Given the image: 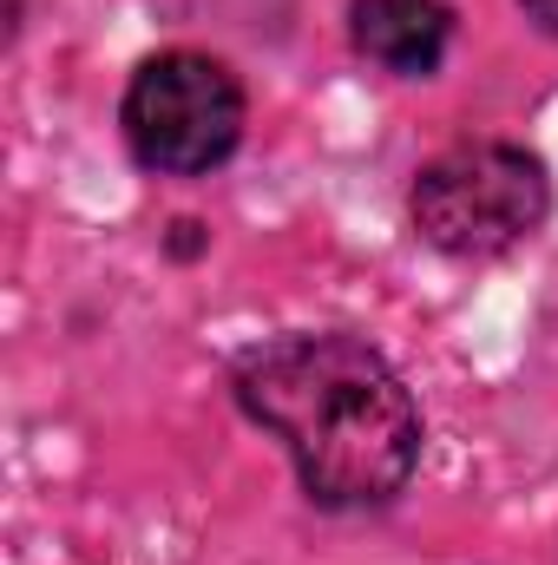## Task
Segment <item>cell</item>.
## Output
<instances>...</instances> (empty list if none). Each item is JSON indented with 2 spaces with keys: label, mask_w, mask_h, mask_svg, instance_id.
<instances>
[{
  "label": "cell",
  "mask_w": 558,
  "mask_h": 565,
  "mask_svg": "<svg viewBox=\"0 0 558 565\" xmlns=\"http://www.w3.org/2000/svg\"><path fill=\"white\" fill-rule=\"evenodd\" d=\"M237 402L289 447L315 507H388L420 467L415 395L355 335H282L250 349L237 362Z\"/></svg>",
  "instance_id": "6da1fadb"
},
{
  "label": "cell",
  "mask_w": 558,
  "mask_h": 565,
  "mask_svg": "<svg viewBox=\"0 0 558 565\" xmlns=\"http://www.w3.org/2000/svg\"><path fill=\"white\" fill-rule=\"evenodd\" d=\"M552 211V178L526 145H453L415 178V231L447 257H500Z\"/></svg>",
  "instance_id": "7a4b0ae2"
},
{
  "label": "cell",
  "mask_w": 558,
  "mask_h": 565,
  "mask_svg": "<svg viewBox=\"0 0 558 565\" xmlns=\"http://www.w3.org/2000/svg\"><path fill=\"white\" fill-rule=\"evenodd\" d=\"M119 119L144 171L197 178L217 171L244 139V86L204 53H158L132 73Z\"/></svg>",
  "instance_id": "3957f363"
},
{
  "label": "cell",
  "mask_w": 558,
  "mask_h": 565,
  "mask_svg": "<svg viewBox=\"0 0 558 565\" xmlns=\"http://www.w3.org/2000/svg\"><path fill=\"white\" fill-rule=\"evenodd\" d=\"M453 13L447 0H355V53L375 60L382 73L427 79L447 60Z\"/></svg>",
  "instance_id": "277c9868"
}]
</instances>
